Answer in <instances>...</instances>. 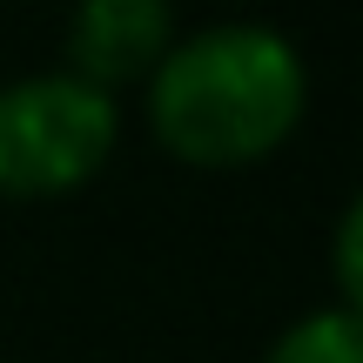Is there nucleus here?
<instances>
[{
    "mask_svg": "<svg viewBox=\"0 0 363 363\" xmlns=\"http://www.w3.org/2000/svg\"><path fill=\"white\" fill-rule=\"evenodd\" d=\"M310 74L283 27L208 21L175 34L148 74V108L175 155L189 162H256L296 128Z\"/></svg>",
    "mask_w": 363,
    "mask_h": 363,
    "instance_id": "nucleus-1",
    "label": "nucleus"
},
{
    "mask_svg": "<svg viewBox=\"0 0 363 363\" xmlns=\"http://www.w3.org/2000/svg\"><path fill=\"white\" fill-rule=\"evenodd\" d=\"M115 94L81 81L74 67H40L0 88V189L54 195L74 189L115 148Z\"/></svg>",
    "mask_w": 363,
    "mask_h": 363,
    "instance_id": "nucleus-2",
    "label": "nucleus"
},
{
    "mask_svg": "<svg viewBox=\"0 0 363 363\" xmlns=\"http://www.w3.org/2000/svg\"><path fill=\"white\" fill-rule=\"evenodd\" d=\"M169 40H175V21L162 0H81L67 21V61L81 81L108 88L128 74H155Z\"/></svg>",
    "mask_w": 363,
    "mask_h": 363,
    "instance_id": "nucleus-3",
    "label": "nucleus"
},
{
    "mask_svg": "<svg viewBox=\"0 0 363 363\" xmlns=\"http://www.w3.org/2000/svg\"><path fill=\"white\" fill-rule=\"evenodd\" d=\"M262 363H363V330L350 303H330V310H310L269 343Z\"/></svg>",
    "mask_w": 363,
    "mask_h": 363,
    "instance_id": "nucleus-4",
    "label": "nucleus"
}]
</instances>
